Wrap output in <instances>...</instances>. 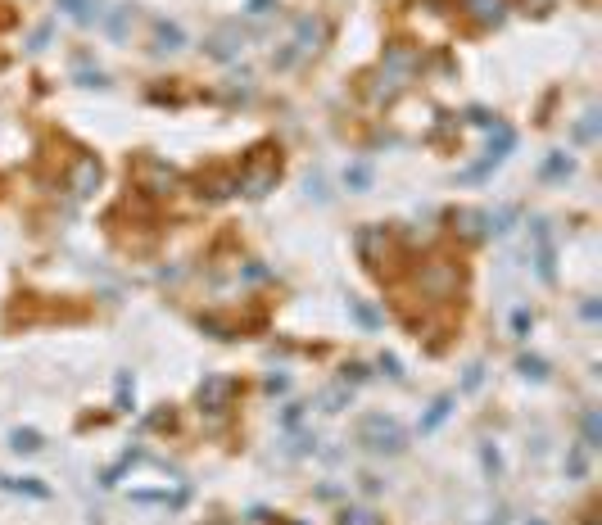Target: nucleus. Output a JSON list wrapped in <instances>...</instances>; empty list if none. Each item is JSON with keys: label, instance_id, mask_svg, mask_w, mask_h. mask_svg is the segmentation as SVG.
<instances>
[{"label": "nucleus", "instance_id": "nucleus-1", "mask_svg": "<svg viewBox=\"0 0 602 525\" xmlns=\"http://www.w3.org/2000/svg\"><path fill=\"white\" fill-rule=\"evenodd\" d=\"M466 9H471L480 23H498L502 9H507V0H466Z\"/></svg>", "mask_w": 602, "mask_h": 525}, {"label": "nucleus", "instance_id": "nucleus-2", "mask_svg": "<svg viewBox=\"0 0 602 525\" xmlns=\"http://www.w3.org/2000/svg\"><path fill=\"white\" fill-rule=\"evenodd\" d=\"M59 5H64V9H68V14L77 18V23H91L95 14H100V9H95L100 0H59Z\"/></svg>", "mask_w": 602, "mask_h": 525}, {"label": "nucleus", "instance_id": "nucleus-3", "mask_svg": "<svg viewBox=\"0 0 602 525\" xmlns=\"http://www.w3.org/2000/svg\"><path fill=\"white\" fill-rule=\"evenodd\" d=\"M0 485H5V489H23V494H32V498H45V494H50L45 485H36V480H14V475H0Z\"/></svg>", "mask_w": 602, "mask_h": 525}, {"label": "nucleus", "instance_id": "nucleus-4", "mask_svg": "<svg viewBox=\"0 0 602 525\" xmlns=\"http://www.w3.org/2000/svg\"><path fill=\"white\" fill-rule=\"evenodd\" d=\"M14 448L18 453H36V448H41V435L36 431H14Z\"/></svg>", "mask_w": 602, "mask_h": 525}, {"label": "nucleus", "instance_id": "nucleus-5", "mask_svg": "<svg viewBox=\"0 0 602 525\" xmlns=\"http://www.w3.org/2000/svg\"><path fill=\"white\" fill-rule=\"evenodd\" d=\"M521 372H525V376H544V362H530V358H525V362H521Z\"/></svg>", "mask_w": 602, "mask_h": 525}]
</instances>
